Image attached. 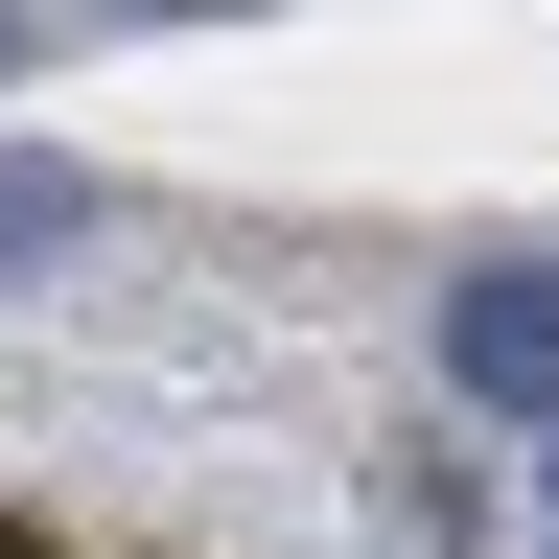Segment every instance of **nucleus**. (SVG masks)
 Returning <instances> with one entry per match:
<instances>
[{"instance_id":"f257e3e1","label":"nucleus","mask_w":559,"mask_h":559,"mask_svg":"<svg viewBox=\"0 0 559 559\" xmlns=\"http://www.w3.org/2000/svg\"><path fill=\"white\" fill-rule=\"evenodd\" d=\"M443 373H466L489 419H559V280H536V257H489L466 304H443Z\"/></svg>"},{"instance_id":"f03ea898","label":"nucleus","mask_w":559,"mask_h":559,"mask_svg":"<svg viewBox=\"0 0 559 559\" xmlns=\"http://www.w3.org/2000/svg\"><path fill=\"white\" fill-rule=\"evenodd\" d=\"M0 70H24V0H0Z\"/></svg>"}]
</instances>
